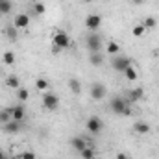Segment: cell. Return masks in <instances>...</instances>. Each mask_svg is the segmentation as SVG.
<instances>
[{
    "label": "cell",
    "instance_id": "44dd1931",
    "mask_svg": "<svg viewBox=\"0 0 159 159\" xmlns=\"http://www.w3.org/2000/svg\"><path fill=\"white\" fill-rule=\"evenodd\" d=\"M69 87H70V91H72L74 94H80V93H81V83H80V80H76V78L69 80Z\"/></svg>",
    "mask_w": 159,
    "mask_h": 159
},
{
    "label": "cell",
    "instance_id": "3957f363",
    "mask_svg": "<svg viewBox=\"0 0 159 159\" xmlns=\"http://www.w3.org/2000/svg\"><path fill=\"white\" fill-rule=\"evenodd\" d=\"M85 46H87L89 54H91V52H100V50H102V35L96 34V32H91V34L85 37Z\"/></svg>",
    "mask_w": 159,
    "mask_h": 159
},
{
    "label": "cell",
    "instance_id": "484cf974",
    "mask_svg": "<svg viewBox=\"0 0 159 159\" xmlns=\"http://www.w3.org/2000/svg\"><path fill=\"white\" fill-rule=\"evenodd\" d=\"M144 32H146V28L143 26V22H141V24H135V26H133V30H131L133 37H143V35H144Z\"/></svg>",
    "mask_w": 159,
    "mask_h": 159
},
{
    "label": "cell",
    "instance_id": "f546056e",
    "mask_svg": "<svg viewBox=\"0 0 159 159\" xmlns=\"http://www.w3.org/2000/svg\"><path fill=\"white\" fill-rule=\"evenodd\" d=\"M20 159H37V156H35V152L26 150V152H22V154H20Z\"/></svg>",
    "mask_w": 159,
    "mask_h": 159
},
{
    "label": "cell",
    "instance_id": "d590c367",
    "mask_svg": "<svg viewBox=\"0 0 159 159\" xmlns=\"http://www.w3.org/2000/svg\"><path fill=\"white\" fill-rule=\"evenodd\" d=\"M0 74H2V72H0Z\"/></svg>",
    "mask_w": 159,
    "mask_h": 159
},
{
    "label": "cell",
    "instance_id": "f1b7e54d",
    "mask_svg": "<svg viewBox=\"0 0 159 159\" xmlns=\"http://www.w3.org/2000/svg\"><path fill=\"white\" fill-rule=\"evenodd\" d=\"M34 9H35V13H37V15H43V13L46 11V6H44L43 2H35V6H34Z\"/></svg>",
    "mask_w": 159,
    "mask_h": 159
},
{
    "label": "cell",
    "instance_id": "6da1fadb",
    "mask_svg": "<svg viewBox=\"0 0 159 159\" xmlns=\"http://www.w3.org/2000/svg\"><path fill=\"white\" fill-rule=\"evenodd\" d=\"M129 100L126 96H113L111 102H109V109L115 113V115H120V117H128L131 115V107H129Z\"/></svg>",
    "mask_w": 159,
    "mask_h": 159
},
{
    "label": "cell",
    "instance_id": "9c48e42d",
    "mask_svg": "<svg viewBox=\"0 0 159 159\" xmlns=\"http://www.w3.org/2000/svg\"><path fill=\"white\" fill-rule=\"evenodd\" d=\"M9 111H11V119H13V120H17V122H24L26 109H24V106H22V104L11 106V107H9Z\"/></svg>",
    "mask_w": 159,
    "mask_h": 159
},
{
    "label": "cell",
    "instance_id": "5bb4252c",
    "mask_svg": "<svg viewBox=\"0 0 159 159\" xmlns=\"http://www.w3.org/2000/svg\"><path fill=\"white\" fill-rule=\"evenodd\" d=\"M133 131L139 133V135H146V133H150V124L144 122V120H137L133 124Z\"/></svg>",
    "mask_w": 159,
    "mask_h": 159
},
{
    "label": "cell",
    "instance_id": "e0dca14e",
    "mask_svg": "<svg viewBox=\"0 0 159 159\" xmlns=\"http://www.w3.org/2000/svg\"><path fill=\"white\" fill-rule=\"evenodd\" d=\"M13 9V2L11 0H0V15H7Z\"/></svg>",
    "mask_w": 159,
    "mask_h": 159
},
{
    "label": "cell",
    "instance_id": "83f0119b",
    "mask_svg": "<svg viewBox=\"0 0 159 159\" xmlns=\"http://www.w3.org/2000/svg\"><path fill=\"white\" fill-rule=\"evenodd\" d=\"M2 61H4L6 65H13V63H15V54H13V52H9V50H7V52H4Z\"/></svg>",
    "mask_w": 159,
    "mask_h": 159
},
{
    "label": "cell",
    "instance_id": "8fae6325",
    "mask_svg": "<svg viewBox=\"0 0 159 159\" xmlns=\"http://www.w3.org/2000/svg\"><path fill=\"white\" fill-rule=\"evenodd\" d=\"M28 24H30V17H28L26 13H19V15L13 19V26H15L17 30H24V28H28Z\"/></svg>",
    "mask_w": 159,
    "mask_h": 159
},
{
    "label": "cell",
    "instance_id": "d4e9b609",
    "mask_svg": "<svg viewBox=\"0 0 159 159\" xmlns=\"http://www.w3.org/2000/svg\"><path fill=\"white\" fill-rule=\"evenodd\" d=\"M107 52H109L111 56H117L120 52V44L115 43V41H109V43H107Z\"/></svg>",
    "mask_w": 159,
    "mask_h": 159
},
{
    "label": "cell",
    "instance_id": "277c9868",
    "mask_svg": "<svg viewBox=\"0 0 159 159\" xmlns=\"http://www.w3.org/2000/svg\"><path fill=\"white\" fill-rule=\"evenodd\" d=\"M85 128H87L89 133L98 135V133H102V129H104V120L100 119V117H96V115H91V117L87 119V122H85Z\"/></svg>",
    "mask_w": 159,
    "mask_h": 159
},
{
    "label": "cell",
    "instance_id": "52a82bcc",
    "mask_svg": "<svg viewBox=\"0 0 159 159\" xmlns=\"http://www.w3.org/2000/svg\"><path fill=\"white\" fill-rule=\"evenodd\" d=\"M106 94H107V89H106L104 83L94 81V83L91 85V98H93V100H104Z\"/></svg>",
    "mask_w": 159,
    "mask_h": 159
},
{
    "label": "cell",
    "instance_id": "cb8c5ba5",
    "mask_svg": "<svg viewBox=\"0 0 159 159\" xmlns=\"http://www.w3.org/2000/svg\"><path fill=\"white\" fill-rule=\"evenodd\" d=\"M11 119V111H9V107H4V109H0V124H6V122H9Z\"/></svg>",
    "mask_w": 159,
    "mask_h": 159
},
{
    "label": "cell",
    "instance_id": "d6986e66",
    "mask_svg": "<svg viewBox=\"0 0 159 159\" xmlns=\"http://www.w3.org/2000/svg\"><path fill=\"white\" fill-rule=\"evenodd\" d=\"M80 157L81 159H96V150L93 146H87L85 150L80 152Z\"/></svg>",
    "mask_w": 159,
    "mask_h": 159
},
{
    "label": "cell",
    "instance_id": "7402d4cb",
    "mask_svg": "<svg viewBox=\"0 0 159 159\" xmlns=\"http://www.w3.org/2000/svg\"><path fill=\"white\" fill-rule=\"evenodd\" d=\"M17 98H19V102H26L30 98V91L26 87H19L17 89Z\"/></svg>",
    "mask_w": 159,
    "mask_h": 159
},
{
    "label": "cell",
    "instance_id": "7c38bea8",
    "mask_svg": "<svg viewBox=\"0 0 159 159\" xmlns=\"http://www.w3.org/2000/svg\"><path fill=\"white\" fill-rule=\"evenodd\" d=\"M70 144H72V148H74L78 154L81 152V150H85V148L89 146L85 137H72V139H70Z\"/></svg>",
    "mask_w": 159,
    "mask_h": 159
},
{
    "label": "cell",
    "instance_id": "4fadbf2b",
    "mask_svg": "<svg viewBox=\"0 0 159 159\" xmlns=\"http://www.w3.org/2000/svg\"><path fill=\"white\" fill-rule=\"evenodd\" d=\"M126 94H128L126 98H128V100L133 104V102H137V100H141V98H143V94H144V89H143V87H135V89L128 91Z\"/></svg>",
    "mask_w": 159,
    "mask_h": 159
},
{
    "label": "cell",
    "instance_id": "2e32d148",
    "mask_svg": "<svg viewBox=\"0 0 159 159\" xmlns=\"http://www.w3.org/2000/svg\"><path fill=\"white\" fill-rule=\"evenodd\" d=\"M4 35H6L7 39H11V41L17 39V35H19V30L13 26V22H11V24H7V26L4 28Z\"/></svg>",
    "mask_w": 159,
    "mask_h": 159
},
{
    "label": "cell",
    "instance_id": "ffe728a7",
    "mask_svg": "<svg viewBox=\"0 0 159 159\" xmlns=\"http://www.w3.org/2000/svg\"><path fill=\"white\" fill-rule=\"evenodd\" d=\"M35 87H37L39 91H43V93H46V91L50 89V81L46 78H37L35 80Z\"/></svg>",
    "mask_w": 159,
    "mask_h": 159
},
{
    "label": "cell",
    "instance_id": "9a60e30c",
    "mask_svg": "<svg viewBox=\"0 0 159 159\" xmlns=\"http://www.w3.org/2000/svg\"><path fill=\"white\" fill-rule=\"evenodd\" d=\"M89 63H91L93 67H102V65H104V56H102V52H91V54H89Z\"/></svg>",
    "mask_w": 159,
    "mask_h": 159
},
{
    "label": "cell",
    "instance_id": "1f68e13d",
    "mask_svg": "<svg viewBox=\"0 0 159 159\" xmlns=\"http://www.w3.org/2000/svg\"><path fill=\"white\" fill-rule=\"evenodd\" d=\"M131 2H133V4H137V6H141V4H144L146 0H131Z\"/></svg>",
    "mask_w": 159,
    "mask_h": 159
},
{
    "label": "cell",
    "instance_id": "603a6c76",
    "mask_svg": "<svg viewBox=\"0 0 159 159\" xmlns=\"http://www.w3.org/2000/svg\"><path fill=\"white\" fill-rule=\"evenodd\" d=\"M122 74H124V78L128 80V81H135V80H137V70H135L133 67H128Z\"/></svg>",
    "mask_w": 159,
    "mask_h": 159
},
{
    "label": "cell",
    "instance_id": "7a4b0ae2",
    "mask_svg": "<svg viewBox=\"0 0 159 159\" xmlns=\"http://www.w3.org/2000/svg\"><path fill=\"white\" fill-rule=\"evenodd\" d=\"M52 46H56L59 52H61V50H67V48L70 46V37H69V34H67V32H63V30H57V32L54 34Z\"/></svg>",
    "mask_w": 159,
    "mask_h": 159
},
{
    "label": "cell",
    "instance_id": "30bf717a",
    "mask_svg": "<svg viewBox=\"0 0 159 159\" xmlns=\"http://www.w3.org/2000/svg\"><path fill=\"white\" fill-rule=\"evenodd\" d=\"M20 126H22V122L9 120V122L2 124V131H4V133H7V135H15V133H19V131H20Z\"/></svg>",
    "mask_w": 159,
    "mask_h": 159
},
{
    "label": "cell",
    "instance_id": "4316f807",
    "mask_svg": "<svg viewBox=\"0 0 159 159\" xmlns=\"http://www.w3.org/2000/svg\"><path fill=\"white\" fill-rule=\"evenodd\" d=\"M143 26H144L146 30H152V28H156V26H157V20H156L154 17H146V19L143 20Z\"/></svg>",
    "mask_w": 159,
    "mask_h": 159
},
{
    "label": "cell",
    "instance_id": "e575fe53",
    "mask_svg": "<svg viewBox=\"0 0 159 159\" xmlns=\"http://www.w3.org/2000/svg\"><path fill=\"white\" fill-rule=\"evenodd\" d=\"M2 159H9V157H7V156H6V157H2Z\"/></svg>",
    "mask_w": 159,
    "mask_h": 159
},
{
    "label": "cell",
    "instance_id": "d6a6232c",
    "mask_svg": "<svg viewBox=\"0 0 159 159\" xmlns=\"http://www.w3.org/2000/svg\"><path fill=\"white\" fill-rule=\"evenodd\" d=\"M2 157H6V152H2V150H0V159Z\"/></svg>",
    "mask_w": 159,
    "mask_h": 159
},
{
    "label": "cell",
    "instance_id": "5b68a950",
    "mask_svg": "<svg viewBox=\"0 0 159 159\" xmlns=\"http://www.w3.org/2000/svg\"><path fill=\"white\" fill-rule=\"evenodd\" d=\"M111 67H113V70H117V72H124L128 67H133V61H131L128 56H115V57L111 59Z\"/></svg>",
    "mask_w": 159,
    "mask_h": 159
},
{
    "label": "cell",
    "instance_id": "8992f818",
    "mask_svg": "<svg viewBox=\"0 0 159 159\" xmlns=\"http://www.w3.org/2000/svg\"><path fill=\"white\" fill-rule=\"evenodd\" d=\"M43 106H44V109H48V111H56V109L59 107V98H57V94L46 91V93L43 94Z\"/></svg>",
    "mask_w": 159,
    "mask_h": 159
},
{
    "label": "cell",
    "instance_id": "ba28073f",
    "mask_svg": "<svg viewBox=\"0 0 159 159\" xmlns=\"http://www.w3.org/2000/svg\"><path fill=\"white\" fill-rule=\"evenodd\" d=\"M100 24H102V17H100V15L91 13V15H87V17H85V28H87V30L96 32V30L100 28Z\"/></svg>",
    "mask_w": 159,
    "mask_h": 159
},
{
    "label": "cell",
    "instance_id": "ac0fdd59",
    "mask_svg": "<svg viewBox=\"0 0 159 159\" xmlns=\"http://www.w3.org/2000/svg\"><path fill=\"white\" fill-rule=\"evenodd\" d=\"M6 85H7L9 89H15V91H17V89L20 87V80L17 78L15 74H11V76H7V78H6Z\"/></svg>",
    "mask_w": 159,
    "mask_h": 159
},
{
    "label": "cell",
    "instance_id": "836d02e7",
    "mask_svg": "<svg viewBox=\"0 0 159 159\" xmlns=\"http://www.w3.org/2000/svg\"><path fill=\"white\" fill-rule=\"evenodd\" d=\"M83 2H87V4H91V2H94V0H83Z\"/></svg>",
    "mask_w": 159,
    "mask_h": 159
},
{
    "label": "cell",
    "instance_id": "4dcf8cb0",
    "mask_svg": "<svg viewBox=\"0 0 159 159\" xmlns=\"http://www.w3.org/2000/svg\"><path fill=\"white\" fill-rule=\"evenodd\" d=\"M117 159H129V157H128L124 152H119V154H117Z\"/></svg>",
    "mask_w": 159,
    "mask_h": 159
}]
</instances>
